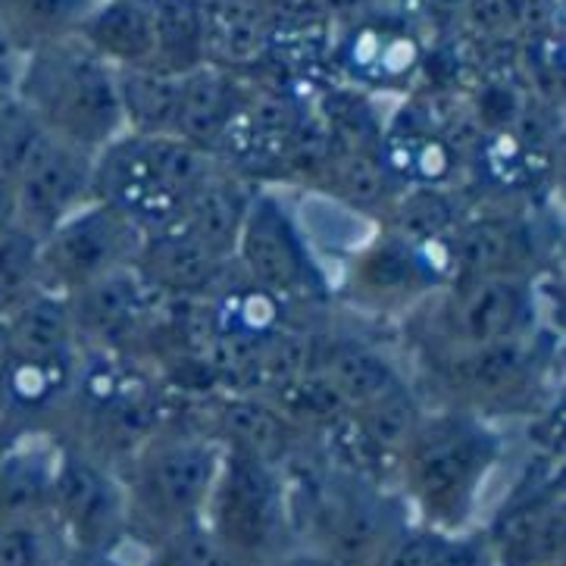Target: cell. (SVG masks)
Returning a JSON list of instances; mask_svg holds the SVG:
<instances>
[{
    "label": "cell",
    "mask_w": 566,
    "mask_h": 566,
    "mask_svg": "<svg viewBox=\"0 0 566 566\" xmlns=\"http://www.w3.org/2000/svg\"><path fill=\"white\" fill-rule=\"evenodd\" d=\"M439 535L432 530H407L403 526L366 566H436Z\"/></svg>",
    "instance_id": "obj_36"
},
{
    "label": "cell",
    "mask_w": 566,
    "mask_h": 566,
    "mask_svg": "<svg viewBox=\"0 0 566 566\" xmlns=\"http://www.w3.org/2000/svg\"><path fill=\"white\" fill-rule=\"evenodd\" d=\"M244 94H248L244 75L229 73L220 66L203 63L198 70L185 73L172 135L182 138L185 145L217 157L222 138L229 135L235 116L241 113Z\"/></svg>",
    "instance_id": "obj_17"
},
{
    "label": "cell",
    "mask_w": 566,
    "mask_h": 566,
    "mask_svg": "<svg viewBox=\"0 0 566 566\" xmlns=\"http://www.w3.org/2000/svg\"><path fill=\"white\" fill-rule=\"evenodd\" d=\"M454 279H530L535 263V241L530 226L516 217H473L451 235Z\"/></svg>",
    "instance_id": "obj_16"
},
{
    "label": "cell",
    "mask_w": 566,
    "mask_h": 566,
    "mask_svg": "<svg viewBox=\"0 0 566 566\" xmlns=\"http://www.w3.org/2000/svg\"><path fill=\"white\" fill-rule=\"evenodd\" d=\"M535 319L530 279H463L444 285L436 316V354L526 335Z\"/></svg>",
    "instance_id": "obj_9"
},
{
    "label": "cell",
    "mask_w": 566,
    "mask_h": 566,
    "mask_svg": "<svg viewBox=\"0 0 566 566\" xmlns=\"http://www.w3.org/2000/svg\"><path fill=\"white\" fill-rule=\"evenodd\" d=\"M313 523L326 545V560L338 566H366L403 530L379 485L350 473L323 485L313 501Z\"/></svg>",
    "instance_id": "obj_11"
},
{
    "label": "cell",
    "mask_w": 566,
    "mask_h": 566,
    "mask_svg": "<svg viewBox=\"0 0 566 566\" xmlns=\"http://www.w3.org/2000/svg\"><path fill=\"white\" fill-rule=\"evenodd\" d=\"M335 60L360 88H401L420 73L422 51L417 35L391 19L364 17L357 19L345 38L335 44Z\"/></svg>",
    "instance_id": "obj_14"
},
{
    "label": "cell",
    "mask_w": 566,
    "mask_h": 566,
    "mask_svg": "<svg viewBox=\"0 0 566 566\" xmlns=\"http://www.w3.org/2000/svg\"><path fill=\"white\" fill-rule=\"evenodd\" d=\"M217 166V157L185 145L176 135L123 132L94 154L92 195L119 210L142 232L166 229Z\"/></svg>",
    "instance_id": "obj_2"
},
{
    "label": "cell",
    "mask_w": 566,
    "mask_h": 566,
    "mask_svg": "<svg viewBox=\"0 0 566 566\" xmlns=\"http://www.w3.org/2000/svg\"><path fill=\"white\" fill-rule=\"evenodd\" d=\"M75 366L73 357H17L0 373V422L22 426L41 417H56L73 391Z\"/></svg>",
    "instance_id": "obj_21"
},
{
    "label": "cell",
    "mask_w": 566,
    "mask_h": 566,
    "mask_svg": "<svg viewBox=\"0 0 566 566\" xmlns=\"http://www.w3.org/2000/svg\"><path fill=\"white\" fill-rule=\"evenodd\" d=\"M297 566H338V564H332V560H326V557H316V560H304V564H297Z\"/></svg>",
    "instance_id": "obj_42"
},
{
    "label": "cell",
    "mask_w": 566,
    "mask_h": 566,
    "mask_svg": "<svg viewBox=\"0 0 566 566\" xmlns=\"http://www.w3.org/2000/svg\"><path fill=\"white\" fill-rule=\"evenodd\" d=\"M382 232L410 241V244H426V241H444L457 232V226L467 220L460 213V201L451 188L439 185H410L401 188L382 213Z\"/></svg>",
    "instance_id": "obj_28"
},
{
    "label": "cell",
    "mask_w": 566,
    "mask_h": 566,
    "mask_svg": "<svg viewBox=\"0 0 566 566\" xmlns=\"http://www.w3.org/2000/svg\"><path fill=\"white\" fill-rule=\"evenodd\" d=\"M273 403L282 413V420L301 436H326L335 422H342L350 413L342 395L332 388V382L316 369H307L304 376H297L292 382L279 385L270 395H260Z\"/></svg>",
    "instance_id": "obj_33"
},
{
    "label": "cell",
    "mask_w": 566,
    "mask_h": 566,
    "mask_svg": "<svg viewBox=\"0 0 566 566\" xmlns=\"http://www.w3.org/2000/svg\"><path fill=\"white\" fill-rule=\"evenodd\" d=\"M145 244V232L104 201H88L38 241V289L73 297L113 270L132 266Z\"/></svg>",
    "instance_id": "obj_7"
},
{
    "label": "cell",
    "mask_w": 566,
    "mask_h": 566,
    "mask_svg": "<svg viewBox=\"0 0 566 566\" xmlns=\"http://www.w3.org/2000/svg\"><path fill=\"white\" fill-rule=\"evenodd\" d=\"M436 360H439L436 376L441 388L460 407H475V410L516 401L530 388L535 373V357L523 335L492 345L444 350L436 354Z\"/></svg>",
    "instance_id": "obj_13"
},
{
    "label": "cell",
    "mask_w": 566,
    "mask_h": 566,
    "mask_svg": "<svg viewBox=\"0 0 566 566\" xmlns=\"http://www.w3.org/2000/svg\"><path fill=\"white\" fill-rule=\"evenodd\" d=\"M235 260H222L203 248L179 222L147 232L135 270L164 297H210Z\"/></svg>",
    "instance_id": "obj_15"
},
{
    "label": "cell",
    "mask_w": 566,
    "mask_h": 566,
    "mask_svg": "<svg viewBox=\"0 0 566 566\" xmlns=\"http://www.w3.org/2000/svg\"><path fill=\"white\" fill-rule=\"evenodd\" d=\"M92 166V154L56 142L51 132H41L32 150L7 176L19 229L41 241L75 210L94 201Z\"/></svg>",
    "instance_id": "obj_8"
},
{
    "label": "cell",
    "mask_w": 566,
    "mask_h": 566,
    "mask_svg": "<svg viewBox=\"0 0 566 566\" xmlns=\"http://www.w3.org/2000/svg\"><path fill=\"white\" fill-rule=\"evenodd\" d=\"M494 460L497 439L475 413L444 410L422 417L403 451L401 475L426 530L454 535L467 523Z\"/></svg>",
    "instance_id": "obj_3"
},
{
    "label": "cell",
    "mask_w": 566,
    "mask_h": 566,
    "mask_svg": "<svg viewBox=\"0 0 566 566\" xmlns=\"http://www.w3.org/2000/svg\"><path fill=\"white\" fill-rule=\"evenodd\" d=\"M56 457L44 444H13L0 454V520H25L51 504Z\"/></svg>",
    "instance_id": "obj_29"
},
{
    "label": "cell",
    "mask_w": 566,
    "mask_h": 566,
    "mask_svg": "<svg viewBox=\"0 0 566 566\" xmlns=\"http://www.w3.org/2000/svg\"><path fill=\"white\" fill-rule=\"evenodd\" d=\"M454 279L451 238L410 244L401 238L379 232L366 241L354 260V294L369 304H403L432 289H444Z\"/></svg>",
    "instance_id": "obj_12"
},
{
    "label": "cell",
    "mask_w": 566,
    "mask_h": 566,
    "mask_svg": "<svg viewBox=\"0 0 566 566\" xmlns=\"http://www.w3.org/2000/svg\"><path fill=\"white\" fill-rule=\"evenodd\" d=\"M7 360H10V332H7V319L0 316V373H3Z\"/></svg>",
    "instance_id": "obj_41"
},
{
    "label": "cell",
    "mask_w": 566,
    "mask_h": 566,
    "mask_svg": "<svg viewBox=\"0 0 566 566\" xmlns=\"http://www.w3.org/2000/svg\"><path fill=\"white\" fill-rule=\"evenodd\" d=\"M154 566H235L222 545L210 535L203 523L185 526L164 538V548Z\"/></svg>",
    "instance_id": "obj_35"
},
{
    "label": "cell",
    "mask_w": 566,
    "mask_h": 566,
    "mask_svg": "<svg viewBox=\"0 0 566 566\" xmlns=\"http://www.w3.org/2000/svg\"><path fill=\"white\" fill-rule=\"evenodd\" d=\"M535 0H463L460 13L482 41L507 44L520 38L532 22Z\"/></svg>",
    "instance_id": "obj_34"
},
{
    "label": "cell",
    "mask_w": 566,
    "mask_h": 566,
    "mask_svg": "<svg viewBox=\"0 0 566 566\" xmlns=\"http://www.w3.org/2000/svg\"><path fill=\"white\" fill-rule=\"evenodd\" d=\"M407 13H420V17H436V13H460L463 0H403Z\"/></svg>",
    "instance_id": "obj_39"
},
{
    "label": "cell",
    "mask_w": 566,
    "mask_h": 566,
    "mask_svg": "<svg viewBox=\"0 0 566 566\" xmlns=\"http://www.w3.org/2000/svg\"><path fill=\"white\" fill-rule=\"evenodd\" d=\"M3 319H7V332H10V354H17V357H73L78 354L70 297H63V294L32 289L19 297Z\"/></svg>",
    "instance_id": "obj_26"
},
{
    "label": "cell",
    "mask_w": 566,
    "mask_h": 566,
    "mask_svg": "<svg viewBox=\"0 0 566 566\" xmlns=\"http://www.w3.org/2000/svg\"><path fill=\"white\" fill-rule=\"evenodd\" d=\"M160 301L164 294L147 285L135 263L85 285L70 297L78 354L97 350L135 360L150 319L160 311Z\"/></svg>",
    "instance_id": "obj_10"
},
{
    "label": "cell",
    "mask_w": 566,
    "mask_h": 566,
    "mask_svg": "<svg viewBox=\"0 0 566 566\" xmlns=\"http://www.w3.org/2000/svg\"><path fill=\"white\" fill-rule=\"evenodd\" d=\"M19 70H22V54L10 44V38L0 32V104L17 97Z\"/></svg>",
    "instance_id": "obj_38"
},
{
    "label": "cell",
    "mask_w": 566,
    "mask_h": 566,
    "mask_svg": "<svg viewBox=\"0 0 566 566\" xmlns=\"http://www.w3.org/2000/svg\"><path fill=\"white\" fill-rule=\"evenodd\" d=\"M316 369L342 395L347 410H360L366 403L379 401L382 395L401 388L395 364L376 347L354 342V338H332L316 345Z\"/></svg>",
    "instance_id": "obj_25"
},
{
    "label": "cell",
    "mask_w": 566,
    "mask_h": 566,
    "mask_svg": "<svg viewBox=\"0 0 566 566\" xmlns=\"http://www.w3.org/2000/svg\"><path fill=\"white\" fill-rule=\"evenodd\" d=\"M92 7L94 0H0V32L25 56L75 35Z\"/></svg>",
    "instance_id": "obj_30"
},
{
    "label": "cell",
    "mask_w": 566,
    "mask_h": 566,
    "mask_svg": "<svg viewBox=\"0 0 566 566\" xmlns=\"http://www.w3.org/2000/svg\"><path fill=\"white\" fill-rule=\"evenodd\" d=\"M501 566H554L564 557V497L557 489L532 494L504 513L494 530Z\"/></svg>",
    "instance_id": "obj_24"
},
{
    "label": "cell",
    "mask_w": 566,
    "mask_h": 566,
    "mask_svg": "<svg viewBox=\"0 0 566 566\" xmlns=\"http://www.w3.org/2000/svg\"><path fill=\"white\" fill-rule=\"evenodd\" d=\"M201 436L220 441L222 448H235L275 467V460L292 454L301 432L282 420L273 403L251 391H229L210 401L207 429Z\"/></svg>",
    "instance_id": "obj_20"
},
{
    "label": "cell",
    "mask_w": 566,
    "mask_h": 566,
    "mask_svg": "<svg viewBox=\"0 0 566 566\" xmlns=\"http://www.w3.org/2000/svg\"><path fill=\"white\" fill-rule=\"evenodd\" d=\"M235 266L292 311L329 297V279L311 238L273 188L254 191L238 235Z\"/></svg>",
    "instance_id": "obj_5"
},
{
    "label": "cell",
    "mask_w": 566,
    "mask_h": 566,
    "mask_svg": "<svg viewBox=\"0 0 566 566\" xmlns=\"http://www.w3.org/2000/svg\"><path fill=\"white\" fill-rule=\"evenodd\" d=\"M154 10L157 54L154 66L169 75H185L203 66V25L198 0H147Z\"/></svg>",
    "instance_id": "obj_32"
},
{
    "label": "cell",
    "mask_w": 566,
    "mask_h": 566,
    "mask_svg": "<svg viewBox=\"0 0 566 566\" xmlns=\"http://www.w3.org/2000/svg\"><path fill=\"white\" fill-rule=\"evenodd\" d=\"M254 191L256 185L235 176L217 160V166L210 169L201 188L191 195V201L185 203L182 217L176 222L217 256L235 260L238 235L248 217V207L254 201Z\"/></svg>",
    "instance_id": "obj_22"
},
{
    "label": "cell",
    "mask_w": 566,
    "mask_h": 566,
    "mask_svg": "<svg viewBox=\"0 0 566 566\" xmlns=\"http://www.w3.org/2000/svg\"><path fill=\"white\" fill-rule=\"evenodd\" d=\"M17 226V207H13V191L10 182L0 176V238L7 235L10 229Z\"/></svg>",
    "instance_id": "obj_40"
},
{
    "label": "cell",
    "mask_w": 566,
    "mask_h": 566,
    "mask_svg": "<svg viewBox=\"0 0 566 566\" xmlns=\"http://www.w3.org/2000/svg\"><path fill=\"white\" fill-rule=\"evenodd\" d=\"M203 60L244 75L273 54V13L260 0H201Z\"/></svg>",
    "instance_id": "obj_18"
},
{
    "label": "cell",
    "mask_w": 566,
    "mask_h": 566,
    "mask_svg": "<svg viewBox=\"0 0 566 566\" xmlns=\"http://www.w3.org/2000/svg\"><path fill=\"white\" fill-rule=\"evenodd\" d=\"M313 188L354 213H382L401 191L385 169L379 147H332V157Z\"/></svg>",
    "instance_id": "obj_27"
},
{
    "label": "cell",
    "mask_w": 566,
    "mask_h": 566,
    "mask_svg": "<svg viewBox=\"0 0 566 566\" xmlns=\"http://www.w3.org/2000/svg\"><path fill=\"white\" fill-rule=\"evenodd\" d=\"M17 101L56 142L92 157L126 132L116 70L78 35L22 56Z\"/></svg>",
    "instance_id": "obj_1"
},
{
    "label": "cell",
    "mask_w": 566,
    "mask_h": 566,
    "mask_svg": "<svg viewBox=\"0 0 566 566\" xmlns=\"http://www.w3.org/2000/svg\"><path fill=\"white\" fill-rule=\"evenodd\" d=\"M0 566H44V535L32 516L0 520Z\"/></svg>",
    "instance_id": "obj_37"
},
{
    "label": "cell",
    "mask_w": 566,
    "mask_h": 566,
    "mask_svg": "<svg viewBox=\"0 0 566 566\" xmlns=\"http://www.w3.org/2000/svg\"><path fill=\"white\" fill-rule=\"evenodd\" d=\"M222 444L201 432H157L132 460V507L147 526L172 532L201 523Z\"/></svg>",
    "instance_id": "obj_4"
},
{
    "label": "cell",
    "mask_w": 566,
    "mask_h": 566,
    "mask_svg": "<svg viewBox=\"0 0 566 566\" xmlns=\"http://www.w3.org/2000/svg\"><path fill=\"white\" fill-rule=\"evenodd\" d=\"M113 70H150L157 54L154 10L147 0H94L78 32Z\"/></svg>",
    "instance_id": "obj_23"
},
{
    "label": "cell",
    "mask_w": 566,
    "mask_h": 566,
    "mask_svg": "<svg viewBox=\"0 0 566 566\" xmlns=\"http://www.w3.org/2000/svg\"><path fill=\"white\" fill-rule=\"evenodd\" d=\"M123 123L132 135H172L182 75L160 70H116Z\"/></svg>",
    "instance_id": "obj_31"
},
{
    "label": "cell",
    "mask_w": 566,
    "mask_h": 566,
    "mask_svg": "<svg viewBox=\"0 0 566 566\" xmlns=\"http://www.w3.org/2000/svg\"><path fill=\"white\" fill-rule=\"evenodd\" d=\"M201 523L232 564H260L273 551L285 523V492L275 467L235 448H222Z\"/></svg>",
    "instance_id": "obj_6"
},
{
    "label": "cell",
    "mask_w": 566,
    "mask_h": 566,
    "mask_svg": "<svg viewBox=\"0 0 566 566\" xmlns=\"http://www.w3.org/2000/svg\"><path fill=\"white\" fill-rule=\"evenodd\" d=\"M48 507H54L60 523L73 532V538H78L82 545L101 542L116 520V492L101 460L82 454L75 448L60 451Z\"/></svg>",
    "instance_id": "obj_19"
}]
</instances>
